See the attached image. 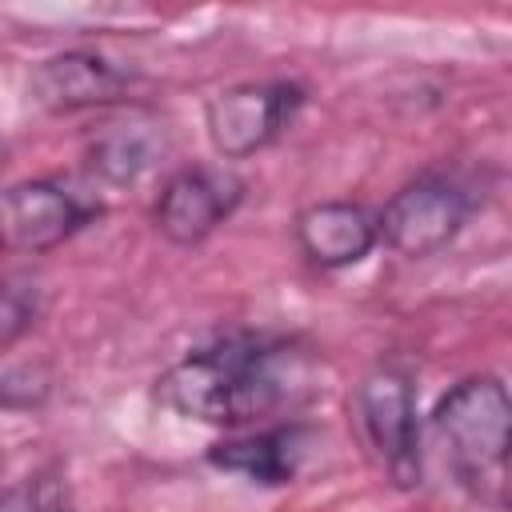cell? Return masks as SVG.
<instances>
[{
	"label": "cell",
	"instance_id": "1",
	"mask_svg": "<svg viewBox=\"0 0 512 512\" xmlns=\"http://www.w3.org/2000/svg\"><path fill=\"white\" fill-rule=\"evenodd\" d=\"M316 360L284 332L232 328L180 356L152 388L156 404L212 428H256L312 392Z\"/></svg>",
	"mask_w": 512,
	"mask_h": 512
},
{
	"label": "cell",
	"instance_id": "2",
	"mask_svg": "<svg viewBox=\"0 0 512 512\" xmlns=\"http://www.w3.org/2000/svg\"><path fill=\"white\" fill-rule=\"evenodd\" d=\"M508 424L512 400L504 380L492 372L456 380L432 408V432L452 480L488 512L508 508Z\"/></svg>",
	"mask_w": 512,
	"mask_h": 512
},
{
	"label": "cell",
	"instance_id": "3",
	"mask_svg": "<svg viewBox=\"0 0 512 512\" xmlns=\"http://www.w3.org/2000/svg\"><path fill=\"white\" fill-rule=\"evenodd\" d=\"M352 412L384 476L400 492L420 488L424 448H420V408H416L412 368L396 356L376 360L352 392Z\"/></svg>",
	"mask_w": 512,
	"mask_h": 512
},
{
	"label": "cell",
	"instance_id": "4",
	"mask_svg": "<svg viewBox=\"0 0 512 512\" xmlns=\"http://www.w3.org/2000/svg\"><path fill=\"white\" fill-rule=\"evenodd\" d=\"M476 212L472 188L452 172H420L400 184L376 212L384 248L404 260H428L444 252Z\"/></svg>",
	"mask_w": 512,
	"mask_h": 512
},
{
	"label": "cell",
	"instance_id": "5",
	"mask_svg": "<svg viewBox=\"0 0 512 512\" xmlns=\"http://www.w3.org/2000/svg\"><path fill=\"white\" fill-rule=\"evenodd\" d=\"M308 92L296 80H240L208 96L204 128L220 160H248L276 144L300 116Z\"/></svg>",
	"mask_w": 512,
	"mask_h": 512
},
{
	"label": "cell",
	"instance_id": "6",
	"mask_svg": "<svg viewBox=\"0 0 512 512\" xmlns=\"http://www.w3.org/2000/svg\"><path fill=\"white\" fill-rule=\"evenodd\" d=\"M244 192H248V184L232 168L188 164L160 184V192L152 200V228L168 244L192 248V244L208 240L244 204Z\"/></svg>",
	"mask_w": 512,
	"mask_h": 512
},
{
	"label": "cell",
	"instance_id": "7",
	"mask_svg": "<svg viewBox=\"0 0 512 512\" xmlns=\"http://www.w3.org/2000/svg\"><path fill=\"white\" fill-rule=\"evenodd\" d=\"M100 216V204L80 200L60 180H20L0 192V248L40 256L72 240Z\"/></svg>",
	"mask_w": 512,
	"mask_h": 512
},
{
	"label": "cell",
	"instance_id": "8",
	"mask_svg": "<svg viewBox=\"0 0 512 512\" xmlns=\"http://www.w3.org/2000/svg\"><path fill=\"white\" fill-rule=\"evenodd\" d=\"M32 96L40 108L56 112V116H72V112H92V108H116L132 96V72L116 68L108 56L88 52V48H72V52H56L48 60H40L32 68Z\"/></svg>",
	"mask_w": 512,
	"mask_h": 512
},
{
	"label": "cell",
	"instance_id": "9",
	"mask_svg": "<svg viewBox=\"0 0 512 512\" xmlns=\"http://www.w3.org/2000/svg\"><path fill=\"white\" fill-rule=\"evenodd\" d=\"M316 428L288 420V424H264L228 440H216L208 448V464L232 476H244L260 488H284L304 472V460L312 452Z\"/></svg>",
	"mask_w": 512,
	"mask_h": 512
},
{
	"label": "cell",
	"instance_id": "10",
	"mask_svg": "<svg viewBox=\"0 0 512 512\" xmlns=\"http://www.w3.org/2000/svg\"><path fill=\"white\" fill-rule=\"evenodd\" d=\"M292 236L300 256L320 272H340L360 264L376 244V212L360 200H316L296 212Z\"/></svg>",
	"mask_w": 512,
	"mask_h": 512
},
{
	"label": "cell",
	"instance_id": "11",
	"mask_svg": "<svg viewBox=\"0 0 512 512\" xmlns=\"http://www.w3.org/2000/svg\"><path fill=\"white\" fill-rule=\"evenodd\" d=\"M160 156H164V128H156L152 120H140V116H132L124 124H108L88 144L92 172H100L112 184H132Z\"/></svg>",
	"mask_w": 512,
	"mask_h": 512
},
{
	"label": "cell",
	"instance_id": "12",
	"mask_svg": "<svg viewBox=\"0 0 512 512\" xmlns=\"http://www.w3.org/2000/svg\"><path fill=\"white\" fill-rule=\"evenodd\" d=\"M0 512H76V504L64 472L56 464H44L0 488Z\"/></svg>",
	"mask_w": 512,
	"mask_h": 512
},
{
	"label": "cell",
	"instance_id": "13",
	"mask_svg": "<svg viewBox=\"0 0 512 512\" xmlns=\"http://www.w3.org/2000/svg\"><path fill=\"white\" fill-rule=\"evenodd\" d=\"M44 296L40 284L24 272H0V352L16 348L40 320Z\"/></svg>",
	"mask_w": 512,
	"mask_h": 512
},
{
	"label": "cell",
	"instance_id": "14",
	"mask_svg": "<svg viewBox=\"0 0 512 512\" xmlns=\"http://www.w3.org/2000/svg\"><path fill=\"white\" fill-rule=\"evenodd\" d=\"M52 392V380L44 376V368H32V364H20V368H8L0 376V408L8 412H28V408H40Z\"/></svg>",
	"mask_w": 512,
	"mask_h": 512
}]
</instances>
